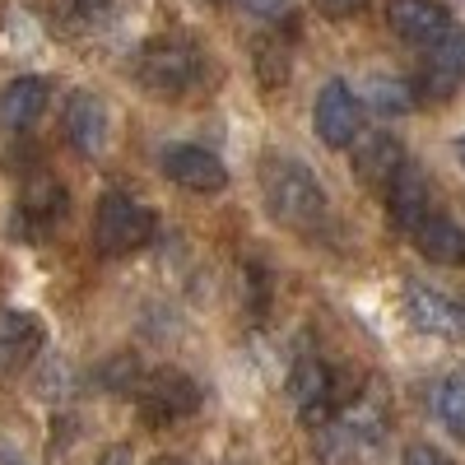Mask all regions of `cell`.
Returning a JSON list of instances; mask_svg holds the SVG:
<instances>
[{"instance_id":"cell-1","label":"cell","mask_w":465,"mask_h":465,"mask_svg":"<svg viewBox=\"0 0 465 465\" xmlns=\"http://www.w3.org/2000/svg\"><path fill=\"white\" fill-rule=\"evenodd\" d=\"M261 196H265V210L275 223L284 228H312L322 214H326V191L317 182V173L298 163L293 153H270L261 163Z\"/></svg>"},{"instance_id":"cell-2","label":"cell","mask_w":465,"mask_h":465,"mask_svg":"<svg viewBox=\"0 0 465 465\" xmlns=\"http://www.w3.org/2000/svg\"><path fill=\"white\" fill-rule=\"evenodd\" d=\"M153 228H159V219H153V210H144L135 196H126V191H107V196L98 201V214H94V242L103 256H131L140 252Z\"/></svg>"},{"instance_id":"cell-3","label":"cell","mask_w":465,"mask_h":465,"mask_svg":"<svg viewBox=\"0 0 465 465\" xmlns=\"http://www.w3.org/2000/svg\"><path fill=\"white\" fill-rule=\"evenodd\" d=\"M140 84L149 94H159V98H182L201 84V74H205V56L191 47V43H177V37H168V43H149L140 52Z\"/></svg>"},{"instance_id":"cell-4","label":"cell","mask_w":465,"mask_h":465,"mask_svg":"<svg viewBox=\"0 0 465 465\" xmlns=\"http://www.w3.org/2000/svg\"><path fill=\"white\" fill-rule=\"evenodd\" d=\"M135 401H140L144 423L168 429V423H182V419H191L201 410V386L177 368H153V372H140Z\"/></svg>"},{"instance_id":"cell-5","label":"cell","mask_w":465,"mask_h":465,"mask_svg":"<svg viewBox=\"0 0 465 465\" xmlns=\"http://www.w3.org/2000/svg\"><path fill=\"white\" fill-rule=\"evenodd\" d=\"M312 126L322 135V144L331 149H344L359 140V126H363V103L359 94L349 89L344 80H326L322 94H317V107H312Z\"/></svg>"},{"instance_id":"cell-6","label":"cell","mask_w":465,"mask_h":465,"mask_svg":"<svg viewBox=\"0 0 465 465\" xmlns=\"http://www.w3.org/2000/svg\"><path fill=\"white\" fill-rule=\"evenodd\" d=\"M465 80V37L451 28L442 43L423 47V70H419V84H414V98H429V103H442L456 94V84Z\"/></svg>"},{"instance_id":"cell-7","label":"cell","mask_w":465,"mask_h":465,"mask_svg":"<svg viewBox=\"0 0 465 465\" xmlns=\"http://www.w3.org/2000/svg\"><path fill=\"white\" fill-rule=\"evenodd\" d=\"M163 177L182 191H196V196H214L228 186V168L201 144H168L163 149Z\"/></svg>"},{"instance_id":"cell-8","label":"cell","mask_w":465,"mask_h":465,"mask_svg":"<svg viewBox=\"0 0 465 465\" xmlns=\"http://www.w3.org/2000/svg\"><path fill=\"white\" fill-rule=\"evenodd\" d=\"M386 28L410 47H433L451 33V15L438 0H386Z\"/></svg>"},{"instance_id":"cell-9","label":"cell","mask_w":465,"mask_h":465,"mask_svg":"<svg viewBox=\"0 0 465 465\" xmlns=\"http://www.w3.org/2000/svg\"><path fill=\"white\" fill-rule=\"evenodd\" d=\"M289 396H293L298 414L322 429V423H331V414H335V405H340V396H335V372H331L322 359H298L293 372H289Z\"/></svg>"},{"instance_id":"cell-10","label":"cell","mask_w":465,"mask_h":465,"mask_svg":"<svg viewBox=\"0 0 465 465\" xmlns=\"http://www.w3.org/2000/svg\"><path fill=\"white\" fill-rule=\"evenodd\" d=\"M405 312H410V322H414L423 335H442V340L465 335V307H460L456 298L429 289V284H410V289H405Z\"/></svg>"},{"instance_id":"cell-11","label":"cell","mask_w":465,"mask_h":465,"mask_svg":"<svg viewBox=\"0 0 465 465\" xmlns=\"http://www.w3.org/2000/svg\"><path fill=\"white\" fill-rule=\"evenodd\" d=\"M65 210H70L65 186L52 182V177H37L19 196V228H28L33 238H47V232H56V223L65 219Z\"/></svg>"},{"instance_id":"cell-12","label":"cell","mask_w":465,"mask_h":465,"mask_svg":"<svg viewBox=\"0 0 465 465\" xmlns=\"http://www.w3.org/2000/svg\"><path fill=\"white\" fill-rule=\"evenodd\" d=\"M65 140L74 153L84 159H98L103 144H107V107L98 94H74L65 107Z\"/></svg>"},{"instance_id":"cell-13","label":"cell","mask_w":465,"mask_h":465,"mask_svg":"<svg viewBox=\"0 0 465 465\" xmlns=\"http://www.w3.org/2000/svg\"><path fill=\"white\" fill-rule=\"evenodd\" d=\"M386 210H391V223L401 232H414L423 223V214H433L429 210V177L414 163H405L391 182H386Z\"/></svg>"},{"instance_id":"cell-14","label":"cell","mask_w":465,"mask_h":465,"mask_svg":"<svg viewBox=\"0 0 465 465\" xmlns=\"http://www.w3.org/2000/svg\"><path fill=\"white\" fill-rule=\"evenodd\" d=\"M401 168H405V144H401L396 135L377 131V135H363V140H359V149H354V173H359L363 186L386 191V182H391Z\"/></svg>"},{"instance_id":"cell-15","label":"cell","mask_w":465,"mask_h":465,"mask_svg":"<svg viewBox=\"0 0 465 465\" xmlns=\"http://www.w3.org/2000/svg\"><path fill=\"white\" fill-rule=\"evenodd\" d=\"M47 98H52V84L43 80V74H19V80L5 84V94H0V126L28 131L37 116L47 112Z\"/></svg>"},{"instance_id":"cell-16","label":"cell","mask_w":465,"mask_h":465,"mask_svg":"<svg viewBox=\"0 0 465 465\" xmlns=\"http://www.w3.org/2000/svg\"><path fill=\"white\" fill-rule=\"evenodd\" d=\"M43 349V322L28 312H0V372H19Z\"/></svg>"},{"instance_id":"cell-17","label":"cell","mask_w":465,"mask_h":465,"mask_svg":"<svg viewBox=\"0 0 465 465\" xmlns=\"http://www.w3.org/2000/svg\"><path fill=\"white\" fill-rule=\"evenodd\" d=\"M414 247L438 265H465V228L447 214H423V223L410 232Z\"/></svg>"},{"instance_id":"cell-18","label":"cell","mask_w":465,"mask_h":465,"mask_svg":"<svg viewBox=\"0 0 465 465\" xmlns=\"http://www.w3.org/2000/svg\"><path fill=\"white\" fill-rule=\"evenodd\" d=\"M433 414L451 438H465V377H442L433 386Z\"/></svg>"},{"instance_id":"cell-19","label":"cell","mask_w":465,"mask_h":465,"mask_svg":"<svg viewBox=\"0 0 465 465\" xmlns=\"http://www.w3.org/2000/svg\"><path fill=\"white\" fill-rule=\"evenodd\" d=\"M368 103L377 107V116H401L414 107V89H410V80H396V74H372Z\"/></svg>"},{"instance_id":"cell-20","label":"cell","mask_w":465,"mask_h":465,"mask_svg":"<svg viewBox=\"0 0 465 465\" xmlns=\"http://www.w3.org/2000/svg\"><path fill=\"white\" fill-rule=\"evenodd\" d=\"M256 74H261V84L280 89V84L289 80V56H284L275 43H265V47L256 52Z\"/></svg>"},{"instance_id":"cell-21","label":"cell","mask_w":465,"mask_h":465,"mask_svg":"<svg viewBox=\"0 0 465 465\" xmlns=\"http://www.w3.org/2000/svg\"><path fill=\"white\" fill-rule=\"evenodd\" d=\"M103 386H107V391H135V381H140V368H135V359H116V363H107L103 372Z\"/></svg>"},{"instance_id":"cell-22","label":"cell","mask_w":465,"mask_h":465,"mask_svg":"<svg viewBox=\"0 0 465 465\" xmlns=\"http://www.w3.org/2000/svg\"><path fill=\"white\" fill-rule=\"evenodd\" d=\"M247 307H252L256 317L270 307V275H265V270H261L256 261L247 265Z\"/></svg>"},{"instance_id":"cell-23","label":"cell","mask_w":465,"mask_h":465,"mask_svg":"<svg viewBox=\"0 0 465 465\" xmlns=\"http://www.w3.org/2000/svg\"><path fill=\"white\" fill-rule=\"evenodd\" d=\"M312 5L326 15V19H354L368 10V0H312Z\"/></svg>"},{"instance_id":"cell-24","label":"cell","mask_w":465,"mask_h":465,"mask_svg":"<svg viewBox=\"0 0 465 465\" xmlns=\"http://www.w3.org/2000/svg\"><path fill=\"white\" fill-rule=\"evenodd\" d=\"M405 465H451V460L429 442H414V447H405Z\"/></svg>"},{"instance_id":"cell-25","label":"cell","mask_w":465,"mask_h":465,"mask_svg":"<svg viewBox=\"0 0 465 465\" xmlns=\"http://www.w3.org/2000/svg\"><path fill=\"white\" fill-rule=\"evenodd\" d=\"M238 5L247 10V15H284V5H289V0H238Z\"/></svg>"},{"instance_id":"cell-26","label":"cell","mask_w":465,"mask_h":465,"mask_svg":"<svg viewBox=\"0 0 465 465\" xmlns=\"http://www.w3.org/2000/svg\"><path fill=\"white\" fill-rule=\"evenodd\" d=\"M98 465H131V451H126V447H107Z\"/></svg>"},{"instance_id":"cell-27","label":"cell","mask_w":465,"mask_h":465,"mask_svg":"<svg viewBox=\"0 0 465 465\" xmlns=\"http://www.w3.org/2000/svg\"><path fill=\"white\" fill-rule=\"evenodd\" d=\"M456 153H460V163H465V140H456Z\"/></svg>"},{"instance_id":"cell-28","label":"cell","mask_w":465,"mask_h":465,"mask_svg":"<svg viewBox=\"0 0 465 465\" xmlns=\"http://www.w3.org/2000/svg\"><path fill=\"white\" fill-rule=\"evenodd\" d=\"M210 5H219V0H210Z\"/></svg>"}]
</instances>
